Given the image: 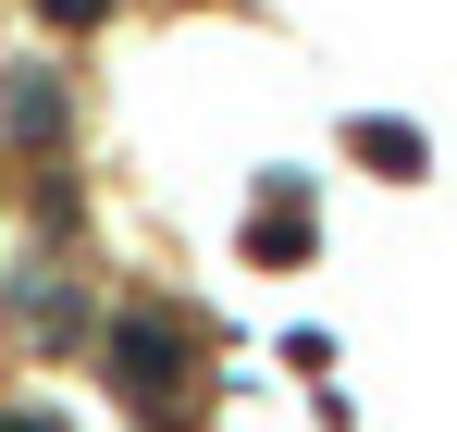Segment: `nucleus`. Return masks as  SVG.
<instances>
[{
	"label": "nucleus",
	"mask_w": 457,
	"mask_h": 432,
	"mask_svg": "<svg viewBox=\"0 0 457 432\" xmlns=\"http://www.w3.org/2000/svg\"><path fill=\"white\" fill-rule=\"evenodd\" d=\"M112 383L149 408L161 432L186 420V383H198V346H186V321L173 309H124V334H112Z\"/></svg>",
	"instance_id": "1"
},
{
	"label": "nucleus",
	"mask_w": 457,
	"mask_h": 432,
	"mask_svg": "<svg viewBox=\"0 0 457 432\" xmlns=\"http://www.w3.org/2000/svg\"><path fill=\"white\" fill-rule=\"evenodd\" d=\"M12 137H25V148H62V87L25 74V87H12Z\"/></svg>",
	"instance_id": "2"
},
{
	"label": "nucleus",
	"mask_w": 457,
	"mask_h": 432,
	"mask_svg": "<svg viewBox=\"0 0 457 432\" xmlns=\"http://www.w3.org/2000/svg\"><path fill=\"white\" fill-rule=\"evenodd\" d=\"M247 260H272V272H297V260H309V222H297V211H272L260 235H247Z\"/></svg>",
	"instance_id": "3"
},
{
	"label": "nucleus",
	"mask_w": 457,
	"mask_h": 432,
	"mask_svg": "<svg viewBox=\"0 0 457 432\" xmlns=\"http://www.w3.org/2000/svg\"><path fill=\"white\" fill-rule=\"evenodd\" d=\"M359 161H371V173H420V137H408V124H359Z\"/></svg>",
	"instance_id": "4"
},
{
	"label": "nucleus",
	"mask_w": 457,
	"mask_h": 432,
	"mask_svg": "<svg viewBox=\"0 0 457 432\" xmlns=\"http://www.w3.org/2000/svg\"><path fill=\"white\" fill-rule=\"evenodd\" d=\"M37 12H50V25H99L112 0H37Z\"/></svg>",
	"instance_id": "5"
},
{
	"label": "nucleus",
	"mask_w": 457,
	"mask_h": 432,
	"mask_svg": "<svg viewBox=\"0 0 457 432\" xmlns=\"http://www.w3.org/2000/svg\"><path fill=\"white\" fill-rule=\"evenodd\" d=\"M0 432H62V420H50V408H0Z\"/></svg>",
	"instance_id": "6"
}]
</instances>
